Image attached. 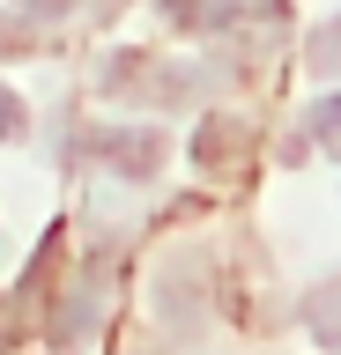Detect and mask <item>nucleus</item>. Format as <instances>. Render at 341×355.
<instances>
[{
	"label": "nucleus",
	"mask_w": 341,
	"mask_h": 355,
	"mask_svg": "<svg viewBox=\"0 0 341 355\" xmlns=\"http://www.w3.org/2000/svg\"><path fill=\"white\" fill-rule=\"evenodd\" d=\"M15 52H30V22L23 15H0V60H15Z\"/></svg>",
	"instance_id": "nucleus-7"
},
{
	"label": "nucleus",
	"mask_w": 341,
	"mask_h": 355,
	"mask_svg": "<svg viewBox=\"0 0 341 355\" xmlns=\"http://www.w3.org/2000/svg\"><path fill=\"white\" fill-rule=\"evenodd\" d=\"M74 148L112 155L119 178H156V163H163V133H156V126H104V133H82Z\"/></svg>",
	"instance_id": "nucleus-2"
},
{
	"label": "nucleus",
	"mask_w": 341,
	"mask_h": 355,
	"mask_svg": "<svg viewBox=\"0 0 341 355\" xmlns=\"http://www.w3.org/2000/svg\"><path fill=\"white\" fill-rule=\"evenodd\" d=\"M312 74H341V15L312 30Z\"/></svg>",
	"instance_id": "nucleus-5"
},
{
	"label": "nucleus",
	"mask_w": 341,
	"mask_h": 355,
	"mask_svg": "<svg viewBox=\"0 0 341 355\" xmlns=\"http://www.w3.org/2000/svg\"><path fill=\"white\" fill-rule=\"evenodd\" d=\"M163 15L178 22V30H223L238 15V0H163Z\"/></svg>",
	"instance_id": "nucleus-3"
},
{
	"label": "nucleus",
	"mask_w": 341,
	"mask_h": 355,
	"mask_svg": "<svg viewBox=\"0 0 341 355\" xmlns=\"http://www.w3.org/2000/svg\"><path fill=\"white\" fill-rule=\"evenodd\" d=\"M15 8H30V15H67V0H15Z\"/></svg>",
	"instance_id": "nucleus-9"
},
{
	"label": "nucleus",
	"mask_w": 341,
	"mask_h": 355,
	"mask_svg": "<svg viewBox=\"0 0 341 355\" xmlns=\"http://www.w3.org/2000/svg\"><path fill=\"white\" fill-rule=\"evenodd\" d=\"M312 141H319V148H334V155H341V96H326V104L312 111Z\"/></svg>",
	"instance_id": "nucleus-6"
},
{
	"label": "nucleus",
	"mask_w": 341,
	"mask_h": 355,
	"mask_svg": "<svg viewBox=\"0 0 341 355\" xmlns=\"http://www.w3.org/2000/svg\"><path fill=\"white\" fill-rule=\"evenodd\" d=\"M252 148H260L252 126H245V119H230V111H215V119L193 126V163H201V178H238Z\"/></svg>",
	"instance_id": "nucleus-1"
},
{
	"label": "nucleus",
	"mask_w": 341,
	"mask_h": 355,
	"mask_svg": "<svg viewBox=\"0 0 341 355\" xmlns=\"http://www.w3.org/2000/svg\"><path fill=\"white\" fill-rule=\"evenodd\" d=\"M304 318H312L319 348H334V355H341V288H319L312 304H304Z\"/></svg>",
	"instance_id": "nucleus-4"
},
{
	"label": "nucleus",
	"mask_w": 341,
	"mask_h": 355,
	"mask_svg": "<svg viewBox=\"0 0 341 355\" xmlns=\"http://www.w3.org/2000/svg\"><path fill=\"white\" fill-rule=\"evenodd\" d=\"M15 133H23V96L0 82V141H15Z\"/></svg>",
	"instance_id": "nucleus-8"
}]
</instances>
